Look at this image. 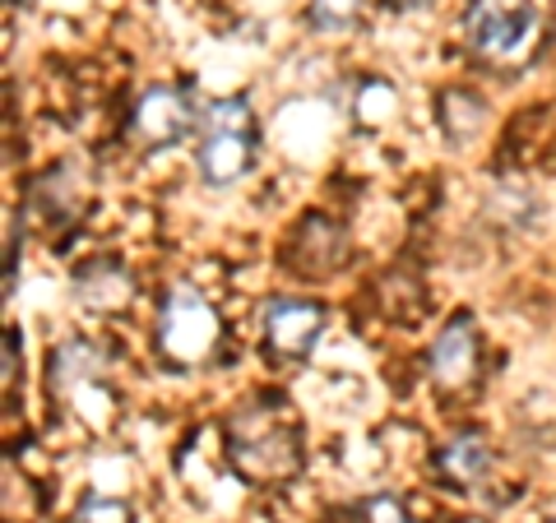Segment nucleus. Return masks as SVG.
<instances>
[{"instance_id": "f257e3e1", "label": "nucleus", "mask_w": 556, "mask_h": 523, "mask_svg": "<svg viewBox=\"0 0 556 523\" xmlns=\"http://www.w3.org/2000/svg\"><path fill=\"white\" fill-rule=\"evenodd\" d=\"M228 459L251 482H283L298 473L302 449H298V426H292L288 408L269 404V398L237 408L228 417Z\"/></svg>"}, {"instance_id": "f03ea898", "label": "nucleus", "mask_w": 556, "mask_h": 523, "mask_svg": "<svg viewBox=\"0 0 556 523\" xmlns=\"http://www.w3.org/2000/svg\"><path fill=\"white\" fill-rule=\"evenodd\" d=\"M538 24H543V14H538L533 0H473L464 33L478 56L496 65H515L533 51Z\"/></svg>"}, {"instance_id": "7ed1b4c3", "label": "nucleus", "mask_w": 556, "mask_h": 523, "mask_svg": "<svg viewBox=\"0 0 556 523\" xmlns=\"http://www.w3.org/2000/svg\"><path fill=\"white\" fill-rule=\"evenodd\" d=\"M204 139H200V177L208 186H232L251 171V153H255V130H251V112L241 98L214 102L204 116Z\"/></svg>"}, {"instance_id": "20e7f679", "label": "nucleus", "mask_w": 556, "mask_h": 523, "mask_svg": "<svg viewBox=\"0 0 556 523\" xmlns=\"http://www.w3.org/2000/svg\"><path fill=\"white\" fill-rule=\"evenodd\" d=\"M223 339L218 310L204 302L200 292H172L159 320V347L172 366H200L214 357V347Z\"/></svg>"}, {"instance_id": "39448f33", "label": "nucleus", "mask_w": 556, "mask_h": 523, "mask_svg": "<svg viewBox=\"0 0 556 523\" xmlns=\"http://www.w3.org/2000/svg\"><path fill=\"white\" fill-rule=\"evenodd\" d=\"M325 324V310L316 302H298V296H278L265 310V343L274 357H306Z\"/></svg>"}, {"instance_id": "423d86ee", "label": "nucleus", "mask_w": 556, "mask_h": 523, "mask_svg": "<svg viewBox=\"0 0 556 523\" xmlns=\"http://www.w3.org/2000/svg\"><path fill=\"white\" fill-rule=\"evenodd\" d=\"M190 130V102L177 89H153L139 98L135 107V139H144L149 149L177 144V139Z\"/></svg>"}, {"instance_id": "0eeeda50", "label": "nucleus", "mask_w": 556, "mask_h": 523, "mask_svg": "<svg viewBox=\"0 0 556 523\" xmlns=\"http://www.w3.org/2000/svg\"><path fill=\"white\" fill-rule=\"evenodd\" d=\"M431 371H437V385L441 390H464L478 371V339H473V320L455 316L445 329L437 347H431Z\"/></svg>"}, {"instance_id": "6e6552de", "label": "nucleus", "mask_w": 556, "mask_h": 523, "mask_svg": "<svg viewBox=\"0 0 556 523\" xmlns=\"http://www.w3.org/2000/svg\"><path fill=\"white\" fill-rule=\"evenodd\" d=\"M441 473L450 482H473V477L486 473V449H482L478 435H464V441L441 449Z\"/></svg>"}, {"instance_id": "1a4fd4ad", "label": "nucleus", "mask_w": 556, "mask_h": 523, "mask_svg": "<svg viewBox=\"0 0 556 523\" xmlns=\"http://www.w3.org/2000/svg\"><path fill=\"white\" fill-rule=\"evenodd\" d=\"M357 14H362V0H311V24L325 28V33L353 28Z\"/></svg>"}, {"instance_id": "9d476101", "label": "nucleus", "mask_w": 556, "mask_h": 523, "mask_svg": "<svg viewBox=\"0 0 556 523\" xmlns=\"http://www.w3.org/2000/svg\"><path fill=\"white\" fill-rule=\"evenodd\" d=\"M70 523H130V505L126 500H84Z\"/></svg>"}, {"instance_id": "9b49d317", "label": "nucleus", "mask_w": 556, "mask_h": 523, "mask_svg": "<svg viewBox=\"0 0 556 523\" xmlns=\"http://www.w3.org/2000/svg\"><path fill=\"white\" fill-rule=\"evenodd\" d=\"M399 5H404V10H413V5H422V0H399Z\"/></svg>"}]
</instances>
